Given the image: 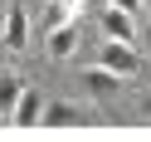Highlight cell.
Here are the masks:
<instances>
[{"mask_svg":"<svg viewBox=\"0 0 151 142\" xmlns=\"http://www.w3.org/2000/svg\"><path fill=\"white\" fill-rule=\"evenodd\" d=\"M98 64L112 69V74H141V59H137V49H132L127 39H107L98 49Z\"/></svg>","mask_w":151,"mask_h":142,"instance_id":"6da1fadb","label":"cell"},{"mask_svg":"<svg viewBox=\"0 0 151 142\" xmlns=\"http://www.w3.org/2000/svg\"><path fill=\"white\" fill-rule=\"evenodd\" d=\"M39 122L44 127H78V122H88V113H83L78 103H44Z\"/></svg>","mask_w":151,"mask_h":142,"instance_id":"7a4b0ae2","label":"cell"},{"mask_svg":"<svg viewBox=\"0 0 151 142\" xmlns=\"http://www.w3.org/2000/svg\"><path fill=\"white\" fill-rule=\"evenodd\" d=\"M24 34H29V15H24V5L15 0L10 15H5V34H0V44H5V49H24Z\"/></svg>","mask_w":151,"mask_h":142,"instance_id":"3957f363","label":"cell"},{"mask_svg":"<svg viewBox=\"0 0 151 142\" xmlns=\"http://www.w3.org/2000/svg\"><path fill=\"white\" fill-rule=\"evenodd\" d=\"M102 30H107V39H137V15H127V10H117V5H107L102 10Z\"/></svg>","mask_w":151,"mask_h":142,"instance_id":"277c9868","label":"cell"},{"mask_svg":"<svg viewBox=\"0 0 151 142\" xmlns=\"http://www.w3.org/2000/svg\"><path fill=\"white\" fill-rule=\"evenodd\" d=\"M44 49H49L54 64H59V59H73V54H78V30H73V25H54Z\"/></svg>","mask_w":151,"mask_h":142,"instance_id":"5b68a950","label":"cell"},{"mask_svg":"<svg viewBox=\"0 0 151 142\" xmlns=\"http://www.w3.org/2000/svg\"><path fill=\"white\" fill-rule=\"evenodd\" d=\"M39 113H44V98L34 88H20V98H15V108H10V122L29 127V122H39Z\"/></svg>","mask_w":151,"mask_h":142,"instance_id":"8992f818","label":"cell"},{"mask_svg":"<svg viewBox=\"0 0 151 142\" xmlns=\"http://www.w3.org/2000/svg\"><path fill=\"white\" fill-rule=\"evenodd\" d=\"M15 98H20V74H10V69H0V118H10Z\"/></svg>","mask_w":151,"mask_h":142,"instance_id":"52a82bcc","label":"cell"},{"mask_svg":"<svg viewBox=\"0 0 151 142\" xmlns=\"http://www.w3.org/2000/svg\"><path fill=\"white\" fill-rule=\"evenodd\" d=\"M83 83H88L93 93H112V88H117V74L102 69V64H93V69H83Z\"/></svg>","mask_w":151,"mask_h":142,"instance_id":"ba28073f","label":"cell"},{"mask_svg":"<svg viewBox=\"0 0 151 142\" xmlns=\"http://www.w3.org/2000/svg\"><path fill=\"white\" fill-rule=\"evenodd\" d=\"M78 5H83V0H54V5H49V15H44V25H49V30H54V25H68Z\"/></svg>","mask_w":151,"mask_h":142,"instance_id":"9c48e42d","label":"cell"},{"mask_svg":"<svg viewBox=\"0 0 151 142\" xmlns=\"http://www.w3.org/2000/svg\"><path fill=\"white\" fill-rule=\"evenodd\" d=\"M107 5H117V10H127V15H137V10H141V0H107Z\"/></svg>","mask_w":151,"mask_h":142,"instance_id":"30bf717a","label":"cell"},{"mask_svg":"<svg viewBox=\"0 0 151 142\" xmlns=\"http://www.w3.org/2000/svg\"><path fill=\"white\" fill-rule=\"evenodd\" d=\"M137 108H141V113H146V118H151V88H146V93H141V98H137Z\"/></svg>","mask_w":151,"mask_h":142,"instance_id":"8fae6325","label":"cell"},{"mask_svg":"<svg viewBox=\"0 0 151 142\" xmlns=\"http://www.w3.org/2000/svg\"><path fill=\"white\" fill-rule=\"evenodd\" d=\"M146 44H151V25H146Z\"/></svg>","mask_w":151,"mask_h":142,"instance_id":"7c38bea8","label":"cell"},{"mask_svg":"<svg viewBox=\"0 0 151 142\" xmlns=\"http://www.w3.org/2000/svg\"><path fill=\"white\" fill-rule=\"evenodd\" d=\"M141 5H151V0H141Z\"/></svg>","mask_w":151,"mask_h":142,"instance_id":"4fadbf2b","label":"cell"}]
</instances>
